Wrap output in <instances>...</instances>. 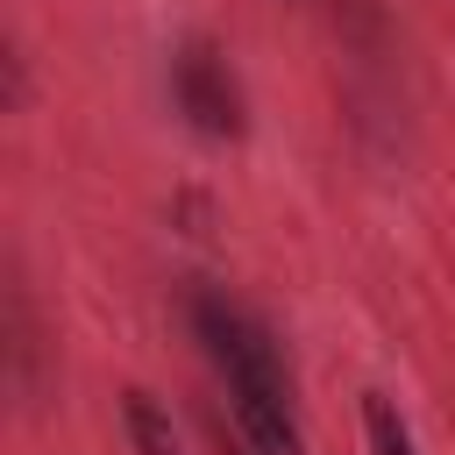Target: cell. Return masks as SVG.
I'll return each mask as SVG.
<instances>
[{"label":"cell","mask_w":455,"mask_h":455,"mask_svg":"<svg viewBox=\"0 0 455 455\" xmlns=\"http://www.w3.org/2000/svg\"><path fill=\"white\" fill-rule=\"evenodd\" d=\"M185 320L199 334V348L213 355V370L228 377V398H291V363L270 334L263 313H249L242 299H228L220 284H192L185 291Z\"/></svg>","instance_id":"obj_1"},{"label":"cell","mask_w":455,"mask_h":455,"mask_svg":"<svg viewBox=\"0 0 455 455\" xmlns=\"http://www.w3.org/2000/svg\"><path fill=\"white\" fill-rule=\"evenodd\" d=\"M171 100H178V114H185L199 135H213V142H242V135H249L242 78H235L228 50H220L213 36H185V43L171 50Z\"/></svg>","instance_id":"obj_2"},{"label":"cell","mask_w":455,"mask_h":455,"mask_svg":"<svg viewBox=\"0 0 455 455\" xmlns=\"http://www.w3.org/2000/svg\"><path fill=\"white\" fill-rule=\"evenodd\" d=\"M7 377H14V391L28 405L43 398V327H36V306H28L21 277L7 284Z\"/></svg>","instance_id":"obj_3"},{"label":"cell","mask_w":455,"mask_h":455,"mask_svg":"<svg viewBox=\"0 0 455 455\" xmlns=\"http://www.w3.org/2000/svg\"><path fill=\"white\" fill-rule=\"evenodd\" d=\"M121 419H128V448H135V455H185L178 419H171L149 391H128V398H121Z\"/></svg>","instance_id":"obj_4"},{"label":"cell","mask_w":455,"mask_h":455,"mask_svg":"<svg viewBox=\"0 0 455 455\" xmlns=\"http://www.w3.org/2000/svg\"><path fill=\"white\" fill-rule=\"evenodd\" d=\"M363 441H370V455H419L412 419H405L398 398H384V391H363Z\"/></svg>","instance_id":"obj_5"},{"label":"cell","mask_w":455,"mask_h":455,"mask_svg":"<svg viewBox=\"0 0 455 455\" xmlns=\"http://www.w3.org/2000/svg\"><path fill=\"white\" fill-rule=\"evenodd\" d=\"M213 441H220V455H256V448L242 441V427H235V434H228V427H213Z\"/></svg>","instance_id":"obj_6"}]
</instances>
